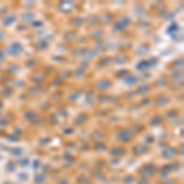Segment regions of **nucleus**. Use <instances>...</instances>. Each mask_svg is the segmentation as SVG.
I'll return each mask as SVG.
<instances>
[]
</instances>
